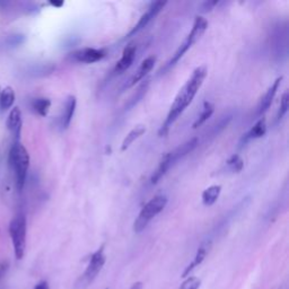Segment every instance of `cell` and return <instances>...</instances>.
Here are the masks:
<instances>
[{"label":"cell","mask_w":289,"mask_h":289,"mask_svg":"<svg viewBox=\"0 0 289 289\" xmlns=\"http://www.w3.org/2000/svg\"><path fill=\"white\" fill-rule=\"evenodd\" d=\"M207 68L205 66L197 67L193 70L192 75L183 85V87L179 91L178 95L175 96L173 104L171 105L169 114L166 116L164 123L159 128L158 135L159 137H166L169 135L171 127L174 125V122L179 119L180 115L187 110V107L192 103L193 99L197 95L200 87L202 86L203 81L207 77Z\"/></svg>","instance_id":"1"},{"label":"cell","mask_w":289,"mask_h":289,"mask_svg":"<svg viewBox=\"0 0 289 289\" xmlns=\"http://www.w3.org/2000/svg\"><path fill=\"white\" fill-rule=\"evenodd\" d=\"M9 165L15 175L16 188L21 192L25 185L29 168V155L25 146L19 141H14L12 148L9 150Z\"/></svg>","instance_id":"2"},{"label":"cell","mask_w":289,"mask_h":289,"mask_svg":"<svg viewBox=\"0 0 289 289\" xmlns=\"http://www.w3.org/2000/svg\"><path fill=\"white\" fill-rule=\"evenodd\" d=\"M9 234L14 246L15 257L17 260H22L26 251V234L27 223L24 214H17L9 224Z\"/></svg>","instance_id":"3"},{"label":"cell","mask_w":289,"mask_h":289,"mask_svg":"<svg viewBox=\"0 0 289 289\" xmlns=\"http://www.w3.org/2000/svg\"><path fill=\"white\" fill-rule=\"evenodd\" d=\"M168 204V197L163 194L155 195L153 199H150L147 202L143 209L140 210L138 217L134 223V231L135 233H141L147 227L151 220H153L158 214L163 212L164 208Z\"/></svg>","instance_id":"4"},{"label":"cell","mask_w":289,"mask_h":289,"mask_svg":"<svg viewBox=\"0 0 289 289\" xmlns=\"http://www.w3.org/2000/svg\"><path fill=\"white\" fill-rule=\"evenodd\" d=\"M207 27H208L207 19L203 18L202 16L195 17L192 28H191L188 36L185 37V40L182 43H181V46L178 48V50L175 51L173 57L171 58V60L169 61L168 65H166V68H171L175 66L176 63L182 59L185 53L188 52L189 49H191V47H192L193 44L203 35V33L205 32Z\"/></svg>","instance_id":"5"},{"label":"cell","mask_w":289,"mask_h":289,"mask_svg":"<svg viewBox=\"0 0 289 289\" xmlns=\"http://www.w3.org/2000/svg\"><path fill=\"white\" fill-rule=\"evenodd\" d=\"M105 261H106V258L104 254V246H101L96 252L92 254L84 275L81 276L79 281H78L77 287H79L80 289H84L87 286H90L91 283L95 280L96 277L99 276V273L101 272L103 267H104Z\"/></svg>","instance_id":"6"},{"label":"cell","mask_w":289,"mask_h":289,"mask_svg":"<svg viewBox=\"0 0 289 289\" xmlns=\"http://www.w3.org/2000/svg\"><path fill=\"white\" fill-rule=\"evenodd\" d=\"M166 2H155V3H151L150 6L148 7V9L141 15V17L139 18L138 23L136 24V25L132 27L131 31L128 33V35L127 37H131L134 36L135 34H137L138 32H140L141 29H144L148 24L153 21V19L157 16V15L160 13L161 9H163L166 6Z\"/></svg>","instance_id":"7"},{"label":"cell","mask_w":289,"mask_h":289,"mask_svg":"<svg viewBox=\"0 0 289 289\" xmlns=\"http://www.w3.org/2000/svg\"><path fill=\"white\" fill-rule=\"evenodd\" d=\"M106 56V51L104 49H95V48H82L71 53L72 60L81 63H94L101 61Z\"/></svg>","instance_id":"8"},{"label":"cell","mask_w":289,"mask_h":289,"mask_svg":"<svg viewBox=\"0 0 289 289\" xmlns=\"http://www.w3.org/2000/svg\"><path fill=\"white\" fill-rule=\"evenodd\" d=\"M136 46L134 44H129L125 48L123 52H122V57L119 61L116 62V65L114 67V72L120 75V73H123L131 67L132 63L135 61L136 58Z\"/></svg>","instance_id":"9"},{"label":"cell","mask_w":289,"mask_h":289,"mask_svg":"<svg viewBox=\"0 0 289 289\" xmlns=\"http://www.w3.org/2000/svg\"><path fill=\"white\" fill-rule=\"evenodd\" d=\"M22 126H23L22 112L19 110V107L15 106L14 109H12L7 119V128L9 131H11V134L15 138V141H19V137H21V132H22Z\"/></svg>","instance_id":"10"},{"label":"cell","mask_w":289,"mask_h":289,"mask_svg":"<svg viewBox=\"0 0 289 289\" xmlns=\"http://www.w3.org/2000/svg\"><path fill=\"white\" fill-rule=\"evenodd\" d=\"M281 80H282V77L277 78V79L273 81V84L268 88L266 94L263 95V97L261 99V102H260V105H259V107H258V114L260 116L263 115L269 109H270V106L273 102V99H275V96H276L277 92L279 90V86H280V84H281Z\"/></svg>","instance_id":"11"},{"label":"cell","mask_w":289,"mask_h":289,"mask_svg":"<svg viewBox=\"0 0 289 289\" xmlns=\"http://www.w3.org/2000/svg\"><path fill=\"white\" fill-rule=\"evenodd\" d=\"M155 62H156V58L154 56L146 58L145 60L140 63V66L138 67V69H137L136 72L134 73V76L131 77V79L128 84V87L135 86L137 82L143 80L144 78L151 71V69H153L154 66H155Z\"/></svg>","instance_id":"12"},{"label":"cell","mask_w":289,"mask_h":289,"mask_svg":"<svg viewBox=\"0 0 289 289\" xmlns=\"http://www.w3.org/2000/svg\"><path fill=\"white\" fill-rule=\"evenodd\" d=\"M76 105H77L76 97L73 95L68 96L65 102V106H63V112H62V115L60 119V127L62 130H66L69 128L73 114H75Z\"/></svg>","instance_id":"13"},{"label":"cell","mask_w":289,"mask_h":289,"mask_svg":"<svg viewBox=\"0 0 289 289\" xmlns=\"http://www.w3.org/2000/svg\"><path fill=\"white\" fill-rule=\"evenodd\" d=\"M266 134H267V122H266V119H264V117L262 116L260 120L257 121V123L254 125L252 128L246 132L245 135H243V137L241 138V141H239V144L245 145L251 140L262 138V137Z\"/></svg>","instance_id":"14"},{"label":"cell","mask_w":289,"mask_h":289,"mask_svg":"<svg viewBox=\"0 0 289 289\" xmlns=\"http://www.w3.org/2000/svg\"><path fill=\"white\" fill-rule=\"evenodd\" d=\"M173 166V163H172V159H171V156H170V153L168 154H165L163 157H161L160 161H159V164L157 166V169H156V171L154 172V174L151 175V179H150V183L155 185V184H157L160 179L163 178V176L168 173V171L172 168Z\"/></svg>","instance_id":"15"},{"label":"cell","mask_w":289,"mask_h":289,"mask_svg":"<svg viewBox=\"0 0 289 289\" xmlns=\"http://www.w3.org/2000/svg\"><path fill=\"white\" fill-rule=\"evenodd\" d=\"M208 247H209L208 244H202V245L198 249V251H197V253H195V257L193 259V261L191 262L187 268H185V270L182 273V277H188L195 268L199 267L200 264L202 263L205 256H207V253H208Z\"/></svg>","instance_id":"16"},{"label":"cell","mask_w":289,"mask_h":289,"mask_svg":"<svg viewBox=\"0 0 289 289\" xmlns=\"http://www.w3.org/2000/svg\"><path fill=\"white\" fill-rule=\"evenodd\" d=\"M146 126L144 125H139V126H136L134 129H132L128 135L125 137L123 141H122V145H121V151H126L127 149L129 148V147L135 143V141L140 138L141 136H143L145 132H146Z\"/></svg>","instance_id":"17"},{"label":"cell","mask_w":289,"mask_h":289,"mask_svg":"<svg viewBox=\"0 0 289 289\" xmlns=\"http://www.w3.org/2000/svg\"><path fill=\"white\" fill-rule=\"evenodd\" d=\"M220 192H222V185L215 184V185H212V187L207 188L201 194L202 203L204 205H207V207L213 205L218 200Z\"/></svg>","instance_id":"18"},{"label":"cell","mask_w":289,"mask_h":289,"mask_svg":"<svg viewBox=\"0 0 289 289\" xmlns=\"http://www.w3.org/2000/svg\"><path fill=\"white\" fill-rule=\"evenodd\" d=\"M15 99H16V95H15V91L11 86L5 87L4 90L0 92V109L2 111H7L8 109L14 105Z\"/></svg>","instance_id":"19"},{"label":"cell","mask_w":289,"mask_h":289,"mask_svg":"<svg viewBox=\"0 0 289 289\" xmlns=\"http://www.w3.org/2000/svg\"><path fill=\"white\" fill-rule=\"evenodd\" d=\"M31 107L37 115L47 116L51 107V101L47 97H37L31 103Z\"/></svg>","instance_id":"20"},{"label":"cell","mask_w":289,"mask_h":289,"mask_svg":"<svg viewBox=\"0 0 289 289\" xmlns=\"http://www.w3.org/2000/svg\"><path fill=\"white\" fill-rule=\"evenodd\" d=\"M215 112V105L213 104L212 102L205 101L203 102V106H202V111L200 115L198 116V119L194 121V123L192 125L193 129H198L199 127H201L205 121H207L210 116L213 115V113Z\"/></svg>","instance_id":"21"},{"label":"cell","mask_w":289,"mask_h":289,"mask_svg":"<svg viewBox=\"0 0 289 289\" xmlns=\"http://www.w3.org/2000/svg\"><path fill=\"white\" fill-rule=\"evenodd\" d=\"M227 169L231 171L233 173H239L243 170L244 166V161L242 159V157L237 154L232 155L226 161Z\"/></svg>","instance_id":"22"},{"label":"cell","mask_w":289,"mask_h":289,"mask_svg":"<svg viewBox=\"0 0 289 289\" xmlns=\"http://www.w3.org/2000/svg\"><path fill=\"white\" fill-rule=\"evenodd\" d=\"M289 109V94L288 92H285L281 96L280 100V107H279L278 114H277V121H280L285 114L288 112Z\"/></svg>","instance_id":"23"},{"label":"cell","mask_w":289,"mask_h":289,"mask_svg":"<svg viewBox=\"0 0 289 289\" xmlns=\"http://www.w3.org/2000/svg\"><path fill=\"white\" fill-rule=\"evenodd\" d=\"M200 285H201V280L197 277H189L182 285H181L180 289H199Z\"/></svg>","instance_id":"24"},{"label":"cell","mask_w":289,"mask_h":289,"mask_svg":"<svg viewBox=\"0 0 289 289\" xmlns=\"http://www.w3.org/2000/svg\"><path fill=\"white\" fill-rule=\"evenodd\" d=\"M216 5H218V2H205L201 5V12L203 13L210 12L215 6H216Z\"/></svg>","instance_id":"25"},{"label":"cell","mask_w":289,"mask_h":289,"mask_svg":"<svg viewBox=\"0 0 289 289\" xmlns=\"http://www.w3.org/2000/svg\"><path fill=\"white\" fill-rule=\"evenodd\" d=\"M8 267H9V264L7 261H3L2 263H0V279L6 275V272L8 270Z\"/></svg>","instance_id":"26"},{"label":"cell","mask_w":289,"mask_h":289,"mask_svg":"<svg viewBox=\"0 0 289 289\" xmlns=\"http://www.w3.org/2000/svg\"><path fill=\"white\" fill-rule=\"evenodd\" d=\"M34 289H50V287H49V283L46 280H43L41 282H38Z\"/></svg>","instance_id":"27"},{"label":"cell","mask_w":289,"mask_h":289,"mask_svg":"<svg viewBox=\"0 0 289 289\" xmlns=\"http://www.w3.org/2000/svg\"><path fill=\"white\" fill-rule=\"evenodd\" d=\"M130 289H143V282H136V283H134V285L131 286V288Z\"/></svg>","instance_id":"28"},{"label":"cell","mask_w":289,"mask_h":289,"mask_svg":"<svg viewBox=\"0 0 289 289\" xmlns=\"http://www.w3.org/2000/svg\"><path fill=\"white\" fill-rule=\"evenodd\" d=\"M50 4L52 5V6H56V7H60V6H62V5H63V3H62V2H60V3H55V2H51Z\"/></svg>","instance_id":"29"},{"label":"cell","mask_w":289,"mask_h":289,"mask_svg":"<svg viewBox=\"0 0 289 289\" xmlns=\"http://www.w3.org/2000/svg\"><path fill=\"white\" fill-rule=\"evenodd\" d=\"M0 92H2V88H0Z\"/></svg>","instance_id":"30"},{"label":"cell","mask_w":289,"mask_h":289,"mask_svg":"<svg viewBox=\"0 0 289 289\" xmlns=\"http://www.w3.org/2000/svg\"><path fill=\"white\" fill-rule=\"evenodd\" d=\"M106 289H109V288H106Z\"/></svg>","instance_id":"31"}]
</instances>
